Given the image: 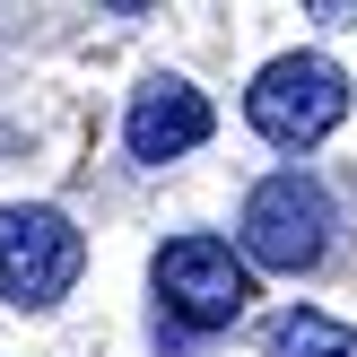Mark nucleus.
Instances as JSON below:
<instances>
[{
  "mask_svg": "<svg viewBox=\"0 0 357 357\" xmlns=\"http://www.w3.org/2000/svg\"><path fill=\"white\" fill-rule=\"evenodd\" d=\"M149 279H157V305H166L183 331H227L244 305H253V261H244L227 236H174V244H157Z\"/></svg>",
  "mask_w": 357,
  "mask_h": 357,
  "instance_id": "nucleus-3",
  "label": "nucleus"
},
{
  "mask_svg": "<svg viewBox=\"0 0 357 357\" xmlns=\"http://www.w3.org/2000/svg\"><path fill=\"white\" fill-rule=\"evenodd\" d=\"M209 131H218V114H209V96H201V87H183V79H149V87L131 96V114H122V149H131L139 166L192 157Z\"/></svg>",
  "mask_w": 357,
  "mask_h": 357,
  "instance_id": "nucleus-5",
  "label": "nucleus"
},
{
  "mask_svg": "<svg viewBox=\"0 0 357 357\" xmlns=\"http://www.w3.org/2000/svg\"><path fill=\"white\" fill-rule=\"evenodd\" d=\"M261 357H357V331L340 314H323V305H288L271 323V349Z\"/></svg>",
  "mask_w": 357,
  "mask_h": 357,
  "instance_id": "nucleus-6",
  "label": "nucleus"
},
{
  "mask_svg": "<svg viewBox=\"0 0 357 357\" xmlns=\"http://www.w3.org/2000/svg\"><path fill=\"white\" fill-rule=\"evenodd\" d=\"M340 114H349V79L323 52H279V61L244 87V122H253L271 149H314V139L340 131Z\"/></svg>",
  "mask_w": 357,
  "mask_h": 357,
  "instance_id": "nucleus-2",
  "label": "nucleus"
},
{
  "mask_svg": "<svg viewBox=\"0 0 357 357\" xmlns=\"http://www.w3.org/2000/svg\"><path fill=\"white\" fill-rule=\"evenodd\" d=\"M79 261H87V236L52 201L0 209V296H9V305H26V314L61 305V296L79 288Z\"/></svg>",
  "mask_w": 357,
  "mask_h": 357,
  "instance_id": "nucleus-4",
  "label": "nucleus"
},
{
  "mask_svg": "<svg viewBox=\"0 0 357 357\" xmlns=\"http://www.w3.org/2000/svg\"><path fill=\"white\" fill-rule=\"evenodd\" d=\"M331 192L314 183L305 166H279V174H261L253 192H244V218H236V236H244V261L253 271H314V261L331 253Z\"/></svg>",
  "mask_w": 357,
  "mask_h": 357,
  "instance_id": "nucleus-1",
  "label": "nucleus"
}]
</instances>
